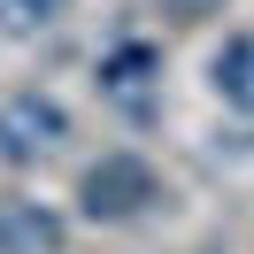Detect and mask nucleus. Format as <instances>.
I'll return each mask as SVG.
<instances>
[{
	"instance_id": "nucleus-1",
	"label": "nucleus",
	"mask_w": 254,
	"mask_h": 254,
	"mask_svg": "<svg viewBox=\"0 0 254 254\" xmlns=\"http://www.w3.org/2000/svg\"><path fill=\"white\" fill-rule=\"evenodd\" d=\"M154 200H162V177L146 170L139 154H100L93 170L77 177V208L93 223H131V216H146Z\"/></svg>"
},
{
	"instance_id": "nucleus-2",
	"label": "nucleus",
	"mask_w": 254,
	"mask_h": 254,
	"mask_svg": "<svg viewBox=\"0 0 254 254\" xmlns=\"http://www.w3.org/2000/svg\"><path fill=\"white\" fill-rule=\"evenodd\" d=\"M62 139H69L62 100H47V93H16L8 108H0V162H8V170H31V162L54 154Z\"/></svg>"
},
{
	"instance_id": "nucleus-3",
	"label": "nucleus",
	"mask_w": 254,
	"mask_h": 254,
	"mask_svg": "<svg viewBox=\"0 0 254 254\" xmlns=\"http://www.w3.org/2000/svg\"><path fill=\"white\" fill-rule=\"evenodd\" d=\"M0 254H62V216L39 200H0Z\"/></svg>"
},
{
	"instance_id": "nucleus-4",
	"label": "nucleus",
	"mask_w": 254,
	"mask_h": 254,
	"mask_svg": "<svg viewBox=\"0 0 254 254\" xmlns=\"http://www.w3.org/2000/svg\"><path fill=\"white\" fill-rule=\"evenodd\" d=\"M208 85H216L223 108H247V116H254V31H239V39H223V47H216Z\"/></svg>"
},
{
	"instance_id": "nucleus-5",
	"label": "nucleus",
	"mask_w": 254,
	"mask_h": 254,
	"mask_svg": "<svg viewBox=\"0 0 254 254\" xmlns=\"http://www.w3.org/2000/svg\"><path fill=\"white\" fill-rule=\"evenodd\" d=\"M154 69H162V54L146 47V39H124V47H116L108 62H100V85H108L116 100H139L146 85H154Z\"/></svg>"
},
{
	"instance_id": "nucleus-6",
	"label": "nucleus",
	"mask_w": 254,
	"mask_h": 254,
	"mask_svg": "<svg viewBox=\"0 0 254 254\" xmlns=\"http://www.w3.org/2000/svg\"><path fill=\"white\" fill-rule=\"evenodd\" d=\"M54 8H69V0H0V23H16V31H23V23H47Z\"/></svg>"
},
{
	"instance_id": "nucleus-7",
	"label": "nucleus",
	"mask_w": 254,
	"mask_h": 254,
	"mask_svg": "<svg viewBox=\"0 0 254 254\" xmlns=\"http://www.w3.org/2000/svg\"><path fill=\"white\" fill-rule=\"evenodd\" d=\"M162 8H170L177 23H208V16H216V8H223V0H162Z\"/></svg>"
}]
</instances>
